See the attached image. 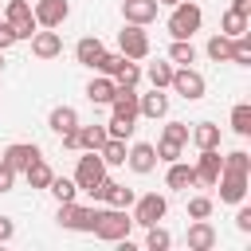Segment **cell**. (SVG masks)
<instances>
[{"mask_svg":"<svg viewBox=\"0 0 251 251\" xmlns=\"http://www.w3.org/2000/svg\"><path fill=\"white\" fill-rule=\"evenodd\" d=\"M133 231V216H129V208H98V220H94V231L90 235H98V239H106V243H118V239H126Z\"/></svg>","mask_w":251,"mask_h":251,"instance_id":"1","label":"cell"},{"mask_svg":"<svg viewBox=\"0 0 251 251\" xmlns=\"http://www.w3.org/2000/svg\"><path fill=\"white\" fill-rule=\"evenodd\" d=\"M200 24H204V12H200V4H192V0L173 4V8H169V20H165V27H169L173 39H192V35L200 31Z\"/></svg>","mask_w":251,"mask_h":251,"instance_id":"2","label":"cell"},{"mask_svg":"<svg viewBox=\"0 0 251 251\" xmlns=\"http://www.w3.org/2000/svg\"><path fill=\"white\" fill-rule=\"evenodd\" d=\"M169 90H173V94H180L184 102H200V98H204V90H208V82H204V75L188 63V67H173Z\"/></svg>","mask_w":251,"mask_h":251,"instance_id":"3","label":"cell"},{"mask_svg":"<svg viewBox=\"0 0 251 251\" xmlns=\"http://www.w3.org/2000/svg\"><path fill=\"white\" fill-rule=\"evenodd\" d=\"M94 220H98V208H82L75 200H63L55 208V224L67 231H94Z\"/></svg>","mask_w":251,"mask_h":251,"instance_id":"4","label":"cell"},{"mask_svg":"<svg viewBox=\"0 0 251 251\" xmlns=\"http://www.w3.org/2000/svg\"><path fill=\"white\" fill-rule=\"evenodd\" d=\"M133 212V224H141V227H149V224H161L165 220V212H169V200L161 196V192H145V196H137L133 204H129Z\"/></svg>","mask_w":251,"mask_h":251,"instance_id":"5","label":"cell"},{"mask_svg":"<svg viewBox=\"0 0 251 251\" xmlns=\"http://www.w3.org/2000/svg\"><path fill=\"white\" fill-rule=\"evenodd\" d=\"M90 196H94V200H102V204H110V208H129V204L137 200V192H133L129 184L110 180V176H102V180L90 188Z\"/></svg>","mask_w":251,"mask_h":251,"instance_id":"6","label":"cell"},{"mask_svg":"<svg viewBox=\"0 0 251 251\" xmlns=\"http://www.w3.org/2000/svg\"><path fill=\"white\" fill-rule=\"evenodd\" d=\"M149 31L141 27V24H126L122 31H118V51L126 55V59H145L149 55Z\"/></svg>","mask_w":251,"mask_h":251,"instance_id":"7","label":"cell"},{"mask_svg":"<svg viewBox=\"0 0 251 251\" xmlns=\"http://www.w3.org/2000/svg\"><path fill=\"white\" fill-rule=\"evenodd\" d=\"M102 176H106V161H102L98 153L82 149V157H78V165H75V184H78V192H90Z\"/></svg>","mask_w":251,"mask_h":251,"instance_id":"8","label":"cell"},{"mask_svg":"<svg viewBox=\"0 0 251 251\" xmlns=\"http://www.w3.org/2000/svg\"><path fill=\"white\" fill-rule=\"evenodd\" d=\"M4 20L16 27V39H20V43H24V39H31V35L39 31V24H35V16H31V4H27V0H8Z\"/></svg>","mask_w":251,"mask_h":251,"instance_id":"9","label":"cell"},{"mask_svg":"<svg viewBox=\"0 0 251 251\" xmlns=\"http://www.w3.org/2000/svg\"><path fill=\"white\" fill-rule=\"evenodd\" d=\"M31 16H35L39 27H63L67 16H71V0H35Z\"/></svg>","mask_w":251,"mask_h":251,"instance_id":"10","label":"cell"},{"mask_svg":"<svg viewBox=\"0 0 251 251\" xmlns=\"http://www.w3.org/2000/svg\"><path fill=\"white\" fill-rule=\"evenodd\" d=\"M27 43H31V55H35V59H43V63L63 55V35H59V27H39Z\"/></svg>","mask_w":251,"mask_h":251,"instance_id":"11","label":"cell"},{"mask_svg":"<svg viewBox=\"0 0 251 251\" xmlns=\"http://www.w3.org/2000/svg\"><path fill=\"white\" fill-rule=\"evenodd\" d=\"M247 184H251V176L220 169V180H216V188H220V204H239V200H247Z\"/></svg>","mask_w":251,"mask_h":251,"instance_id":"12","label":"cell"},{"mask_svg":"<svg viewBox=\"0 0 251 251\" xmlns=\"http://www.w3.org/2000/svg\"><path fill=\"white\" fill-rule=\"evenodd\" d=\"M196 184L200 188H216V180H220V169H224V161H220V149H200V157H196Z\"/></svg>","mask_w":251,"mask_h":251,"instance_id":"13","label":"cell"},{"mask_svg":"<svg viewBox=\"0 0 251 251\" xmlns=\"http://www.w3.org/2000/svg\"><path fill=\"white\" fill-rule=\"evenodd\" d=\"M126 165H129L137 176H149V173L157 169V149H153L149 141H133V145L126 149Z\"/></svg>","mask_w":251,"mask_h":251,"instance_id":"14","label":"cell"},{"mask_svg":"<svg viewBox=\"0 0 251 251\" xmlns=\"http://www.w3.org/2000/svg\"><path fill=\"white\" fill-rule=\"evenodd\" d=\"M137 118H149V122H161L169 118V94L165 90H149V94H137Z\"/></svg>","mask_w":251,"mask_h":251,"instance_id":"15","label":"cell"},{"mask_svg":"<svg viewBox=\"0 0 251 251\" xmlns=\"http://www.w3.org/2000/svg\"><path fill=\"white\" fill-rule=\"evenodd\" d=\"M110 114L122 122H137V86H118L110 98Z\"/></svg>","mask_w":251,"mask_h":251,"instance_id":"16","label":"cell"},{"mask_svg":"<svg viewBox=\"0 0 251 251\" xmlns=\"http://www.w3.org/2000/svg\"><path fill=\"white\" fill-rule=\"evenodd\" d=\"M35 157H43L35 141H12V145L4 149V157H0V161H4V165H12L16 173H24V169H27Z\"/></svg>","mask_w":251,"mask_h":251,"instance_id":"17","label":"cell"},{"mask_svg":"<svg viewBox=\"0 0 251 251\" xmlns=\"http://www.w3.org/2000/svg\"><path fill=\"white\" fill-rule=\"evenodd\" d=\"M184 243H188V251H212V247L220 243V235H216V227H212L208 220H192Z\"/></svg>","mask_w":251,"mask_h":251,"instance_id":"18","label":"cell"},{"mask_svg":"<svg viewBox=\"0 0 251 251\" xmlns=\"http://www.w3.org/2000/svg\"><path fill=\"white\" fill-rule=\"evenodd\" d=\"M157 12H161L157 0H122V16H126V24H141V27H149V24L157 20Z\"/></svg>","mask_w":251,"mask_h":251,"instance_id":"19","label":"cell"},{"mask_svg":"<svg viewBox=\"0 0 251 251\" xmlns=\"http://www.w3.org/2000/svg\"><path fill=\"white\" fill-rule=\"evenodd\" d=\"M192 184H196V169H192L188 161H169V169H165V188L188 192Z\"/></svg>","mask_w":251,"mask_h":251,"instance_id":"20","label":"cell"},{"mask_svg":"<svg viewBox=\"0 0 251 251\" xmlns=\"http://www.w3.org/2000/svg\"><path fill=\"white\" fill-rule=\"evenodd\" d=\"M114 90H118V82H114L110 75H94V78L86 82V98H90L94 106H110Z\"/></svg>","mask_w":251,"mask_h":251,"instance_id":"21","label":"cell"},{"mask_svg":"<svg viewBox=\"0 0 251 251\" xmlns=\"http://www.w3.org/2000/svg\"><path fill=\"white\" fill-rule=\"evenodd\" d=\"M188 141H192L196 149H220V126H216V122H196V126L188 129Z\"/></svg>","mask_w":251,"mask_h":251,"instance_id":"22","label":"cell"},{"mask_svg":"<svg viewBox=\"0 0 251 251\" xmlns=\"http://www.w3.org/2000/svg\"><path fill=\"white\" fill-rule=\"evenodd\" d=\"M220 31H224L227 39L247 35V31H251V16H239V12H231V8H227V12L220 16Z\"/></svg>","mask_w":251,"mask_h":251,"instance_id":"23","label":"cell"},{"mask_svg":"<svg viewBox=\"0 0 251 251\" xmlns=\"http://www.w3.org/2000/svg\"><path fill=\"white\" fill-rule=\"evenodd\" d=\"M102 51H106V43H102L98 35H82V39L75 43V59H78L82 67H90V63H94V59H98Z\"/></svg>","mask_w":251,"mask_h":251,"instance_id":"24","label":"cell"},{"mask_svg":"<svg viewBox=\"0 0 251 251\" xmlns=\"http://www.w3.org/2000/svg\"><path fill=\"white\" fill-rule=\"evenodd\" d=\"M47 126H51L55 133H67V129L78 126V110H75V106H55V110L47 114Z\"/></svg>","mask_w":251,"mask_h":251,"instance_id":"25","label":"cell"},{"mask_svg":"<svg viewBox=\"0 0 251 251\" xmlns=\"http://www.w3.org/2000/svg\"><path fill=\"white\" fill-rule=\"evenodd\" d=\"M102 141H106V126H98V122H94V126H82V122H78V153H82V149L98 153Z\"/></svg>","mask_w":251,"mask_h":251,"instance_id":"26","label":"cell"},{"mask_svg":"<svg viewBox=\"0 0 251 251\" xmlns=\"http://www.w3.org/2000/svg\"><path fill=\"white\" fill-rule=\"evenodd\" d=\"M126 149H129V141H122V137H106L102 149H98V157L106 161V169H110V165H126Z\"/></svg>","mask_w":251,"mask_h":251,"instance_id":"27","label":"cell"},{"mask_svg":"<svg viewBox=\"0 0 251 251\" xmlns=\"http://www.w3.org/2000/svg\"><path fill=\"white\" fill-rule=\"evenodd\" d=\"M122 63H126V55H122V51H102V55L90 63V71H94V75H110V78H114V75L122 71Z\"/></svg>","mask_w":251,"mask_h":251,"instance_id":"28","label":"cell"},{"mask_svg":"<svg viewBox=\"0 0 251 251\" xmlns=\"http://www.w3.org/2000/svg\"><path fill=\"white\" fill-rule=\"evenodd\" d=\"M24 176H27V184H31V188H47L55 173H51V165H47L43 157H35V161H31V165L24 169Z\"/></svg>","mask_w":251,"mask_h":251,"instance_id":"29","label":"cell"},{"mask_svg":"<svg viewBox=\"0 0 251 251\" xmlns=\"http://www.w3.org/2000/svg\"><path fill=\"white\" fill-rule=\"evenodd\" d=\"M204 51H208V59H212V63H231V39H227L224 31H216V35L208 39V47H204Z\"/></svg>","mask_w":251,"mask_h":251,"instance_id":"30","label":"cell"},{"mask_svg":"<svg viewBox=\"0 0 251 251\" xmlns=\"http://www.w3.org/2000/svg\"><path fill=\"white\" fill-rule=\"evenodd\" d=\"M169 63H173V67H188V63H196V47H192V39H173V47H169Z\"/></svg>","mask_w":251,"mask_h":251,"instance_id":"31","label":"cell"},{"mask_svg":"<svg viewBox=\"0 0 251 251\" xmlns=\"http://www.w3.org/2000/svg\"><path fill=\"white\" fill-rule=\"evenodd\" d=\"M231 133H239V137H251V102H239V106H231Z\"/></svg>","mask_w":251,"mask_h":251,"instance_id":"32","label":"cell"},{"mask_svg":"<svg viewBox=\"0 0 251 251\" xmlns=\"http://www.w3.org/2000/svg\"><path fill=\"white\" fill-rule=\"evenodd\" d=\"M220 161H224L227 173H243V176H251V153H247V149H231V153H224Z\"/></svg>","mask_w":251,"mask_h":251,"instance_id":"33","label":"cell"},{"mask_svg":"<svg viewBox=\"0 0 251 251\" xmlns=\"http://www.w3.org/2000/svg\"><path fill=\"white\" fill-rule=\"evenodd\" d=\"M47 192H51V196L63 204V200H75V196H78V184H75V176H51Z\"/></svg>","mask_w":251,"mask_h":251,"instance_id":"34","label":"cell"},{"mask_svg":"<svg viewBox=\"0 0 251 251\" xmlns=\"http://www.w3.org/2000/svg\"><path fill=\"white\" fill-rule=\"evenodd\" d=\"M145 247H149V251H169V247H173V235H169L161 224H149V227H145Z\"/></svg>","mask_w":251,"mask_h":251,"instance_id":"35","label":"cell"},{"mask_svg":"<svg viewBox=\"0 0 251 251\" xmlns=\"http://www.w3.org/2000/svg\"><path fill=\"white\" fill-rule=\"evenodd\" d=\"M231 63L235 67H251V31L231 39Z\"/></svg>","mask_w":251,"mask_h":251,"instance_id":"36","label":"cell"},{"mask_svg":"<svg viewBox=\"0 0 251 251\" xmlns=\"http://www.w3.org/2000/svg\"><path fill=\"white\" fill-rule=\"evenodd\" d=\"M145 78H149V86H157V90H169V78H173V63H149Z\"/></svg>","mask_w":251,"mask_h":251,"instance_id":"37","label":"cell"},{"mask_svg":"<svg viewBox=\"0 0 251 251\" xmlns=\"http://www.w3.org/2000/svg\"><path fill=\"white\" fill-rule=\"evenodd\" d=\"M212 212H216V200H212V196H204V192H200V196H192V200H188V220H208Z\"/></svg>","mask_w":251,"mask_h":251,"instance_id":"38","label":"cell"},{"mask_svg":"<svg viewBox=\"0 0 251 251\" xmlns=\"http://www.w3.org/2000/svg\"><path fill=\"white\" fill-rule=\"evenodd\" d=\"M114 82H118V86H137V82H141V67H137V59H126L122 71L114 75Z\"/></svg>","mask_w":251,"mask_h":251,"instance_id":"39","label":"cell"},{"mask_svg":"<svg viewBox=\"0 0 251 251\" xmlns=\"http://www.w3.org/2000/svg\"><path fill=\"white\" fill-rule=\"evenodd\" d=\"M133 129H137V122H122V118H110V122H106V137H122V141H129Z\"/></svg>","mask_w":251,"mask_h":251,"instance_id":"40","label":"cell"},{"mask_svg":"<svg viewBox=\"0 0 251 251\" xmlns=\"http://www.w3.org/2000/svg\"><path fill=\"white\" fill-rule=\"evenodd\" d=\"M153 149H157V161H165V165H169V161H180V157H184V145H176V141H165V137H161V141H157Z\"/></svg>","mask_w":251,"mask_h":251,"instance_id":"41","label":"cell"},{"mask_svg":"<svg viewBox=\"0 0 251 251\" xmlns=\"http://www.w3.org/2000/svg\"><path fill=\"white\" fill-rule=\"evenodd\" d=\"M161 137H165V141H176V145H188V126H184V122H165Z\"/></svg>","mask_w":251,"mask_h":251,"instance_id":"42","label":"cell"},{"mask_svg":"<svg viewBox=\"0 0 251 251\" xmlns=\"http://www.w3.org/2000/svg\"><path fill=\"white\" fill-rule=\"evenodd\" d=\"M235 231H243V235L251 231V204H243V200L235 204Z\"/></svg>","mask_w":251,"mask_h":251,"instance_id":"43","label":"cell"},{"mask_svg":"<svg viewBox=\"0 0 251 251\" xmlns=\"http://www.w3.org/2000/svg\"><path fill=\"white\" fill-rule=\"evenodd\" d=\"M12 43H20V39H16V27H12L8 20H0V51H8Z\"/></svg>","mask_w":251,"mask_h":251,"instance_id":"44","label":"cell"},{"mask_svg":"<svg viewBox=\"0 0 251 251\" xmlns=\"http://www.w3.org/2000/svg\"><path fill=\"white\" fill-rule=\"evenodd\" d=\"M12 188H16V169L0 161V192H12Z\"/></svg>","mask_w":251,"mask_h":251,"instance_id":"45","label":"cell"},{"mask_svg":"<svg viewBox=\"0 0 251 251\" xmlns=\"http://www.w3.org/2000/svg\"><path fill=\"white\" fill-rule=\"evenodd\" d=\"M8 239H16V220L0 216V243H8Z\"/></svg>","mask_w":251,"mask_h":251,"instance_id":"46","label":"cell"},{"mask_svg":"<svg viewBox=\"0 0 251 251\" xmlns=\"http://www.w3.org/2000/svg\"><path fill=\"white\" fill-rule=\"evenodd\" d=\"M59 141H63V149L78 153V126H75V129H67V133H59Z\"/></svg>","mask_w":251,"mask_h":251,"instance_id":"47","label":"cell"},{"mask_svg":"<svg viewBox=\"0 0 251 251\" xmlns=\"http://www.w3.org/2000/svg\"><path fill=\"white\" fill-rule=\"evenodd\" d=\"M231 12H239V16H251V0H231Z\"/></svg>","mask_w":251,"mask_h":251,"instance_id":"48","label":"cell"},{"mask_svg":"<svg viewBox=\"0 0 251 251\" xmlns=\"http://www.w3.org/2000/svg\"><path fill=\"white\" fill-rule=\"evenodd\" d=\"M157 4H161V8H173V4H180V0H157Z\"/></svg>","mask_w":251,"mask_h":251,"instance_id":"49","label":"cell"},{"mask_svg":"<svg viewBox=\"0 0 251 251\" xmlns=\"http://www.w3.org/2000/svg\"><path fill=\"white\" fill-rule=\"evenodd\" d=\"M0 71H4V51H0Z\"/></svg>","mask_w":251,"mask_h":251,"instance_id":"50","label":"cell"}]
</instances>
